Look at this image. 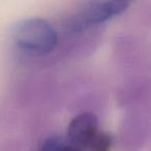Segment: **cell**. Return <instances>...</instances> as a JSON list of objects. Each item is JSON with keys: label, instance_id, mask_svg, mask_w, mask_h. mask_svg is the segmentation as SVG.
Masks as SVG:
<instances>
[{"label": "cell", "instance_id": "cell-5", "mask_svg": "<svg viewBox=\"0 0 151 151\" xmlns=\"http://www.w3.org/2000/svg\"><path fill=\"white\" fill-rule=\"evenodd\" d=\"M42 151H80L73 146L65 145L59 139H50L46 141L42 147Z\"/></svg>", "mask_w": 151, "mask_h": 151}, {"label": "cell", "instance_id": "cell-4", "mask_svg": "<svg viewBox=\"0 0 151 151\" xmlns=\"http://www.w3.org/2000/svg\"><path fill=\"white\" fill-rule=\"evenodd\" d=\"M111 137L103 132H99L88 149L90 151H110L111 148Z\"/></svg>", "mask_w": 151, "mask_h": 151}, {"label": "cell", "instance_id": "cell-1", "mask_svg": "<svg viewBox=\"0 0 151 151\" xmlns=\"http://www.w3.org/2000/svg\"><path fill=\"white\" fill-rule=\"evenodd\" d=\"M15 44L31 55H44L53 51L57 44L54 28L44 20L29 19L18 23L13 30Z\"/></svg>", "mask_w": 151, "mask_h": 151}, {"label": "cell", "instance_id": "cell-2", "mask_svg": "<svg viewBox=\"0 0 151 151\" xmlns=\"http://www.w3.org/2000/svg\"><path fill=\"white\" fill-rule=\"evenodd\" d=\"M129 3L125 1H106L92 3L71 19L70 26L76 31L85 30L91 26L105 23L127 9Z\"/></svg>", "mask_w": 151, "mask_h": 151}, {"label": "cell", "instance_id": "cell-3", "mask_svg": "<svg viewBox=\"0 0 151 151\" xmlns=\"http://www.w3.org/2000/svg\"><path fill=\"white\" fill-rule=\"evenodd\" d=\"M99 132L96 117L92 113H82L69 123L67 129L68 141L77 149L88 148Z\"/></svg>", "mask_w": 151, "mask_h": 151}]
</instances>
